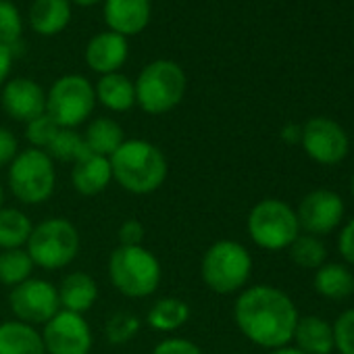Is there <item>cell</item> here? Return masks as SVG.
I'll use <instances>...</instances> for the list:
<instances>
[{
	"mask_svg": "<svg viewBox=\"0 0 354 354\" xmlns=\"http://www.w3.org/2000/svg\"><path fill=\"white\" fill-rule=\"evenodd\" d=\"M146 236V230L142 225V221L138 219H127L119 225L117 238H119V246H142Z\"/></svg>",
	"mask_w": 354,
	"mask_h": 354,
	"instance_id": "35",
	"label": "cell"
},
{
	"mask_svg": "<svg viewBox=\"0 0 354 354\" xmlns=\"http://www.w3.org/2000/svg\"><path fill=\"white\" fill-rule=\"evenodd\" d=\"M152 354H205L198 344L186 337H165L154 348Z\"/></svg>",
	"mask_w": 354,
	"mask_h": 354,
	"instance_id": "34",
	"label": "cell"
},
{
	"mask_svg": "<svg viewBox=\"0 0 354 354\" xmlns=\"http://www.w3.org/2000/svg\"><path fill=\"white\" fill-rule=\"evenodd\" d=\"M94 86L84 75L59 77L46 94V115L63 129H75L94 111Z\"/></svg>",
	"mask_w": 354,
	"mask_h": 354,
	"instance_id": "9",
	"label": "cell"
},
{
	"mask_svg": "<svg viewBox=\"0 0 354 354\" xmlns=\"http://www.w3.org/2000/svg\"><path fill=\"white\" fill-rule=\"evenodd\" d=\"M0 354H46L42 333L17 319L0 323Z\"/></svg>",
	"mask_w": 354,
	"mask_h": 354,
	"instance_id": "20",
	"label": "cell"
},
{
	"mask_svg": "<svg viewBox=\"0 0 354 354\" xmlns=\"http://www.w3.org/2000/svg\"><path fill=\"white\" fill-rule=\"evenodd\" d=\"M136 104L148 115H165L173 111L186 96L188 80L184 69L173 61H152L138 77Z\"/></svg>",
	"mask_w": 354,
	"mask_h": 354,
	"instance_id": "5",
	"label": "cell"
},
{
	"mask_svg": "<svg viewBox=\"0 0 354 354\" xmlns=\"http://www.w3.org/2000/svg\"><path fill=\"white\" fill-rule=\"evenodd\" d=\"M269 354H304V352H300L298 348H277V350H273V352H269Z\"/></svg>",
	"mask_w": 354,
	"mask_h": 354,
	"instance_id": "40",
	"label": "cell"
},
{
	"mask_svg": "<svg viewBox=\"0 0 354 354\" xmlns=\"http://www.w3.org/2000/svg\"><path fill=\"white\" fill-rule=\"evenodd\" d=\"M296 217L304 234L317 238L325 236L342 223L344 201L331 190H313L300 201Z\"/></svg>",
	"mask_w": 354,
	"mask_h": 354,
	"instance_id": "13",
	"label": "cell"
},
{
	"mask_svg": "<svg viewBox=\"0 0 354 354\" xmlns=\"http://www.w3.org/2000/svg\"><path fill=\"white\" fill-rule=\"evenodd\" d=\"M94 94L102 106L115 113H125L136 104V86L121 73L102 75L94 88Z\"/></svg>",
	"mask_w": 354,
	"mask_h": 354,
	"instance_id": "23",
	"label": "cell"
},
{
	"mask_svg": "<svg viewBox=\"0 0 354 354\" xmlns=\"http://www.w3.org/2000/svg\"><path fill=\"white\" fill-rule=\"evenodd\" d=\"M290 259L302 269H319L327 261V248L317 236L302 234L290 244Z\"/></svg>",
	"mask_w": 354,
	"mask_h": 354,
	"instance_id": "28",
	"label": "cell"
},
{
	"mask_svg": "<svg viewBox=\"0 0 354 354\" xmlns=\"http://www.w3.org/2000/svg\"><path fill=\"white\" fill-rule=\"evenodd\" d=\"M150 0H104L106 26L121 36L140 34L150 21Z\"/></svg>",
	"mask_w": 354,
	"mask_h": 354,
	"instance_id": "17",
	"label": "cell"
},
{
	"mask_svg": "<svg viewBox=\"0 0 354 354\" xmlns=\"http://www.w3.org/2000/svg\"><path fill=\"white\" fill-rule=\"evenodd\" d=\"M190 321V306L186 300L165 296L152 302V306L146 313V323L160 333H173L182 329Z\"/></svg>",
	"mask_w": 354,
	"mask_h": 354,
	"instance_id": "21",
	"label": "cell"
},
{
	"mask_svg": "<svg viewBox=\"0 0 354 354\" xmlns=\"http://www.w3.org/2000/svg\"><path fill=\"white\" fill-rule=\"evenodd\" d=\"M333 346L339 354H354V308L337 317L333 325Z\"/></svg>",
	"mask_w": 354,
	"mask_h": 354,
	"instance_id": "33",
	"label": "cell"
},
{
	"mask_svg": "<svg viewBox=\"0 0 354 354\" xmlns=\"http://www.w3.org/2000/svg\"><path fill=\"white\" fill-rule=\"evenodd\" d=\"M57 294H59V304L63 310L84 315L98 300V283L92 275L84 271H73L61 279Z\"/></svg>",
	"mask_w": 354,
	"mask_h": 354,
	"instance_id": "18",
	"label": "cell"
},
{
	"mask_svg": "<svg viewBox=\"0 0 354 354\" xmlns=\"http://www.w3.org/2000/svg\"><path fill=\"white\" fill-rule=\"evenodd\" d=\"M73 3H77V5H82V7H92V5L100 3V0H73Z\"/></svg>",
	"mask_w": 354,
	"mask_h": 354,
	"instance_id": "41",
	"label": "cell"
},
{
	"mask_svg": "<svg viewBox=\"0 0 354 354\" xmlns=\"http://www.w3.org/2000/svg\"><path fill=\"white\" fill-rule=\"evenodd\" d=\"M246 230L250 240L263 250H283L300 236L296 211L277 198H265L248 213Z\"/></svg>",
	"mask_w": 354,
	"mask_h": 354,
	"instance_id": "8",
	"label": "cell"
},
{
	"mask_svg": "<svg viewBox=\"0 0 354 354\" xmlns=\"http://www.w3.org/2000/svg\"><path fill=\"white\" fill-rule=\"evenodd\" d=\"M113 182V171L106 156L88 150L80 160L73 162L71 184L80 196H98Z\"/></svg>",
	"mask_w": 354,
	"mask_h": 354,
	"instance_id": "15",
	"label": "cell"
},
{
	"mask_svg": "<svg viewBox=\"0 0 354 354\" xmlns=\"http://www.w3.org/2000/svg\"><path fill=\"white\" fill-rule=\"evenodd\" d=\"M46 354H90L94 335L84 315L59 310L42 331Z\"/></svg>",
	"mask_w": 354,
	"mask_h": 354,
	"instance_id": "11",
	"label": "cell"
},
{
	"mask_svg": "<svg viewBox=\"0 0 354 354\" xmlns=\"http://www.w3.org/2000/svg\"><path fill=\"white\" fill-rule=\"evenodd\" d=\"M9 306L17 321L32 327L46 325L61 310L57 286L40 277H30L15 286L9 294Z\"/></svg>",
	"mask_w": 354,
	"mask_h": 354,
	"instance_id": "10",
	"label": "cell"
},
{
	"mask_svg": "<svg viewBox=\"0 0 354 354\" xmlns=\"http://www.w3.org/2000/svg\"><path fill=\"white\" fill-rule=\"evenodd\" d=\"M127 40L115 32H102L94 36L86 48V63L100 75L117 73L127 61Z\"/></svg>",
	"mask_w": 354,
	"mask_h": 354,
	"instance_id": "16",
	"label": "cell"
},
{
	"mask_svg": "<svg viewBox=\"0 0 354 354\" xmlns=\"http://www.w3.org/2000/svg\"><path fill=\"white\" fill-rule=\"evenodd\" d=\"M3 203H5V190L0 186V209H3Z\"/></svg>",
	"mask_w": 354,
	"mask_h": 354,
	"instance_id": "42",
	"label": "cell"
},
{
	"mask_svg": "<svg viewBox=\"0 0 354 354\" xmlns=\"http://www.w3.org/2000/svg\"><path fill=\"white\" fill-rule=\"evenodd\" d=\"M57 186L55 160L46 150L28 148L17 152L9 165V188L13 196L24 205L46 203Z\"/></svg>",
	"mask_w": 354,
	"mask_h": 354,
	"instance_id": "7",
	"label": "cell"
},
{
	"mask_svg": "<svg viewBox=\"0 0 354 354\" xmlns=\"http://www.w3.org/2000/svg\"><path fill=\"white\" fill-rule=\"evenodd\" d=\"M84 142L94 154L109 158L125 142V133H123V127L115 119L98 117L86 127Z\"/></svg>",
	"mask_w": 354,
	"mask_h": 354,
	"instance_id": "25",
	"label": "cell"
},
{
	"mask_svg": "<svg viewBox=\"0 0 354 354\" xmlns=\"http://www.w3.org/2000/svg\"><path fill=\"white\" fill-rule=\"evenodd\" d=\"M252 273V257L236 240H219L207 248L201 261V277L205 286L221 296L240 292Z\"/></svg>",
	"mask_w": 354,
	"mask_h": 354,
	"instance_id": "4",
	"label": "cell"
},
{
	"mask_svg": "<svg viewBox=\"0 0 354 354\" xmlns=\"http://www.w3.org/2000/svg\"><path fill=\"white\" fill-rule=\"evenodd\" d=\"M352 196H354V177H352Z\"/></svg>",
	"mask_w": 354,
	"mask_h": 354,
	"instance_id": "43",
	"label": "cell"
},
{
	"mask_svg": "<svg viewBox=\"0 0 354 354\" xmlns=\"http://www.w3.org/2000/svg\"><path fill=\"white\" fill-rule=\"evenodd\" d=\"M300 142L304 152L321 165H337L348 154L346 131L327 117H313L302 125Z\"/></svg>",
	"mask_w": 354,
	"mask_h": 354,
	"instance_id": "12",
	"label": "cell"
},
{
	"mask_svg": "<svg viewBox=\"0 0 354 354\" xmlns=\"http://www.w3.org/2000/svg\"><path fill=\"white\" fill-rule=\"evenodd\" d=\"M296 348L304 354H329L333 346V327L317 315L298 317L294 337Z\"/></svg>",
	"mask_w": 354,
	"mask_h": 354,
	"instance_id": "19",
	"label": "cell"
},
{
	"mask_svg": "<svg viewBox=\"0 0 354 354\" xmlns=\"http://www.w3.org/2000/svg\"><path fill=\"white\" fill-rule=\"evenodd\" d=\"M82 240L77 227L65 217H50L34 225L26 250L36 267L57 271L75 261Z\"/></svg>",
	"mask_w": 354,
	"mask_h": 354,
	"instance_id": "6",
	"label": "cell"
},
{
	"mask_svg": "<svg viewBox=\"0 0 354 354\" xmlns=\"http://www.w3.org/2000/svg\"><path fill=\"white\" fill-rule=\"evenodd\" d=\"M11 67H13V55L7 46L0 44V86H3L11 73Z\"/></svg>",
	"mask_w": 354,
	"mask_h": 354,
	"instance_id": "38",
	"label": "cell"
},
{
	"mask_svg": "<svg viewBox=\"0 0 354 354\" xmlns=\"http://www.w3.org/2000/svg\"><path fill=\"white\" fill-rule=\"evenodd\" d=\"M109 279L125 298H148L160 286L162 267L144 246H117L109 257Z\"/></svg>",
	"mask_w": 354,
	"mask_h": 354,
	"instance_id": "3",
	"label": "cell"
},
{
	"mask_svg": "<svg viewBox=\"0 0 354 354\" xmlns=\"http://www.w3.org/2000/svg\"><path fill=\"white\" fill-rule=\"evenodd\" d=\"M140 331V319L127 310L113 313L104 325V335L111 344H127Z\"/></svg>",
	"mask_w": 354,
	"mask_h": 354,
	"instance_id": "31",
	"label": "cell"
},
{
	"mask_svg": "<svg viewBox=\"0 0 354 354\" xmlns=\"http://www.w3.org/2000/svg\"><path fill=\"white\" fill-rule=\"evenodd\" d=\"M34 261L26 248H11L0 252V283L3 286H19L32 277Z\"/></svg>",
	"mask_w": 354,
	"mask_h": 354,
	"instance_id": "27",
	"label": "cell"
},
{
	"mask_svg": "<svg viewBox=\"0 0 354 354\" xmlns=\"http://www.w3.org/2000/svg\"><path fill=\"white\" fill-rule=\"evenodd\" d=\"M26 138L28 142L32 144V148H38V150H46L50 146V142L55 140V136L59 133V125L44 113L40 117H36L34 121L26 123Z\"/></svg>",
	"mask_w": 354,
	"mask_h": 354,
	"instance_id": "32",
	"label": "cell"
},
{
	"mask_svg": "<svg viewBox=\"0 0 354 354\" xmlns=\"http://www.w3.org/2000/svg\"><path fill=\"white\" fill-rule=\"evenodd\" d=\"M315 290L329 300H344L354 294V275L339 263H325L315 273Z\"/></svg>",
	"mask_w": 354,
	"mask_h": 354,
	"instance_id": "24",
	"label": "cell"
},
{
	"mask_svg": "<svg viewBox=\"0 0 354 354\" xmlns=\"http://www.w3.org/2000/svg\"><path fill=\"white\" fill-rule=\"evenodd\" d=\"M71 21L69 0H36L30 9V24L42 36L61 34Z\"/></svg>",
	"mask_w": 354,
	"mask_h": 354,
	"instance_id": "22",
	"label": "cell"
},
{
	"mask_svg": "<svg viewBox=\"0 0 354 354\" xmlns=\"http://www.w3.org/2000/svg\"><path fill=\"white\" fill-rule=\"evenodd\" d=\"M21 15L17 7L9 0H0V44L7 46L11 55L15 53V46L21 44Z\"/></svg>",
	"mask_w": 354,
	"mask_h": 354,
	"instance_id": "30",
	"label": "cell"
},
{
	"mask_svg": "<svg viewBox=\"0 0 354 354\" xmlns=\"http://www.w3.org/2000/svg\"><path fill=\"white\" fill-rule=\"evenodd\" d=\"M238 329L261 348H283L298 323V310L292 298L267 283L246 288L234 304Z\"/></svg>",
	"mask_w": 354,
	"mask_h": 354,
	"instance_id": "1",
	"label": "cell"
},
{
	"mask_svg": "<svg viewBox=\"0 0 354 354\" xmlns=\"http://www.w3.org/2000/svg\"><path fill=\"white\" fill-rule=\"evenodd\" d=\"M337 248H339V254L344 257V261L348 265H354V219H350L344 225V230L337 238Z\"/></svg>",
	"mask_w": 354,
	"mask_h": 354,
	"instance_id": "37",
	"label": "cell"
},
{
	"mask_svg": "<svg viewBox=\"0 0 354 354\" xmlns=\"http://www.w3.org/2000/svg\"><path fill=\"white\" fill-rule=\"evenodd\" d=\"M113 180L129 194L146 196L156 192L169 175L165 152L148 140H125L111 156Z\"/></svg>",
	"mask_w": 354,
	"mask_h": 354,
	"instance_id": "2",
	"label": "cell"
},
{
	"mask_svg": "<svg viewBox=\"0 0 354 354\" xmlns=\"http://www.w3.org/2000/svg\"><path fill=\"white\" fill-rule=\"evenodd\" d=\"M300 133H302V127L288 125V127L283 129V140H288V142H298V140H300Z\"/></svg>",
	"mask_w": 354,
	"mask_h": 354,
	"instance_id": "39",
	"label": "cell"
},
{
	"mask_svg": "<svg viewBox=\"0 0 354 354\" xmlns=\"http://www.w3.org/2000/svg\"><path fill=\"white\" fill-rule=\"evenodd\" d=\"M90 148L84 142V136L75 129H59V133L55 136V140L50 142V146L46 148L48 156L53 160H61V162H75L80 160Z\"/></svg>",
	"mask_w": 354,
	"mask_h": 354,
	"instance_id": "29",
	"label": "cell"
},
{
	"mask_svg": "<svg viewBox=\"0 0 354 354\" xmlns=\"http://www.w3.org/2000/svg\"><path fill=\"white\" fill-rule=\"evenodd\" d=\"M34 223L32 219L13 207L0 209V248L11 250V248H24L32 236Z\"/></svg>",
	"mask_w": 354,
	"mask_h": 354,
	"instance_id": "26",
	"label": "cell"
},
{
	"mask_svg": "<svg viewBox=\"0 0 354 354\" xmlns=\"http://www.w3.org/2000/svg\"><path fill=\"white\" fill-rule=\"evenodd\" d=\"M5 113L21 123H30L46 113V92L30 77H15L5 84L0 94Z\"/></svg>",
	"mask_w": 354,
	"mask_h": 354,
	"instance_id": "14",
	"label": "cell"
},
{
	"mask_svg": "<svg viewBox=\"0 0 354 354\" xmlns=\"http://www.w3.org/2000/svg\"><path fill=\"white\" fill-rule=\"evenodd\" d=\"M17 152H19V142H17L15 133L0 125V169L11 165V160L17 156Z\"/></svg>",
	"mask_w": 354,
	"mask_h": 354,
	"instance_id": "36",
	"label": "cell"
}]
</instances>
